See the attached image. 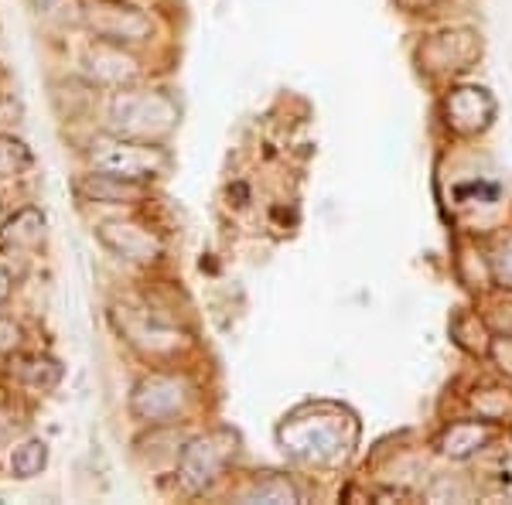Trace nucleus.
<instances>
[{
	"mask_svg": "<svg viewBox=\"0 0 512 505\" xmlns=\"http://www.w3.org/2000/svg\"><path fill=\"white\" fill-rule=\"evenodd\" d=\"M492 270H495V280H499L502 287H512V236L499 246V250H495Z\"/></svg>",
	"mask_w": 512,
	"mask_h": 505,
	"instance_id": "obj_17",
	"label": "nucleus"
},
{
	"mask_svg": "<svg viewBox=\"0 0 512 505\" xmlns=\"http://www.w3.org/2000/svg\"><path fill=\"white\" fill-rule=\"evenodd\" d=\"M11 366H18V379L35 393H48V389L62 383V366L55 359H48V355H21Z\"/></svg>",
	"mask_w": 512,
	"mask_h": 505,
	"instance_id": "obj_13",
	"label": "nucleus"
},
{
	"mask_svg": "<svg viewBox=\"0 0 512 505\" xmlns=\"http://www.w3.org/2000/svg\"><path fill=\"white\" fill-rule=\"evenodd\" d=\"M7 297H11V273L0 267V304H4Z\"/></svg>",
	"mask_w": 512,
	"mask_h": 505,
	"instance_id": "obj_19",
	"label": "nucleus"
},
{
	"mask_svg": "<svg viewBox=\"0 0 512 505\" xmlns=\"http://www.w3.org/2000/svg\"><path fill=\"white\" fill-rule=\"evenodd\" d=\"M284 451H291L301 461H328L342 451V434H338L335 420H291L280 430Z\"/></svg>",
	"mask_w": 512,
	"mask_h": 505,
	"instance_id": "obj_6",
	"label": "nucleus"
},
{
	"mask_svg": "<svg viewBox=\"0 0 512 505\" xmlns=\"http://www.w3.org/2000/svg\"><path fill=\"white\" fill-rule=\"evenodd\" d=\"M76 192L86 202H103V205H134L147 195L144 181H130L110 171H93V175H82L76 181Z\"/></svg>",
	"mask_w": 512,
	"mask_h": 505,
	"instance_id": "obj_10",
	"label": "nucleus"
},
{
	"mask_svg": "<svg viewBox=\"0 0 512 505\" xmlns=\"http://www.w3.org/2000/svg\"><path fill=\"white\" fill-rule=\"evenodd\" d=\"M24 168H31V151L28 144L11 134H0V178H14Z\"/></svg>",
	"mask_w": 512,
	"mask_h": 505,
	"instance_id": "obj_15",
	"label": "nucleus"
},
{
	"mask_svg": "<svg viewBox=\"0 0 512 505\" xmlns=\"http://www.w3.org/2000/svg\"><path fill=\"white\" fill-rule=\"evenodd\" d=\"M192 403V389L185 379L178 376H144L130 393V413L144 424H164V420H175L178 413H185V407Z\"/></svg>",
	"mask_w": 512,
	"mask_h": 505,
	"instance_id": "obj_5",
	"label": "nucleus"
},
{
	"mask_svg": "<svg viewBox=\"0 0 512 505\" xmlns=\"http://www.w3.org/2000/svg\"><path fill=\"white\" fill-rule=\"evenodd\" d=\"M82 69L96 86L110 89H123L127 82L137 79V62L123 52V45H113V41H96L86 52V59H82Z\"/></svg>",
	"mask_w": 512,
	"mask_h": 505,
	"instance_id": "obj_7",
	"label": "nucleus"
},
{
	"mask_svg": "<svg viewBox=\"0 0 512 505\" xmlns=\"http://www.w3.org/2000/svg\"><path fill=\"white\" fill-rule=\"evenodd\" d=\"M89 161L96 171H110V175L130 178V181H151L161 178L171 168V154L164 147L151 144V140H134L120 134L96 137L89 147Z\"/></svg>",
	"mask_w": 512,
	"mask_h": 505,
	"instance_id": "obj_1",
	"label": "nucleus"
},
{
	"mask_svg": "<svg viewBox=\"0 0 512 505\" xmlns=\"http://www.w3.org/2000/svg\"><path fill=\"white\" fill-rule=\"evenodd\" d=\"M492 117H495V99L485 93V89L465 86V89H454L448 96V123L458 134L485 130Z\"/></svg>",
	"mask_w": 512,
	"mask_h": 505,
	"instance_id": "obj_9",
	"label": "nucleus"
},
{
	"mask_svg": "<svg viewBox=\"0 0 512 505\" xmlns=\"http://www.w3.org/2000/svg\"><path fill=\"white\" fill-rule=\"evenodd\" d=\"M246 502H297V492L287 478L267 475L246 492Z\"/></svg>",
	"mask_w": 512,
	"mask_h": 505,
	"instance_id": "obj_16",
	"label": "nucleus"
},
{
	"mask_svg": "<svg viewBox=\"0 0 512 505\" xmlns=\"http://www.w3.org/2000/svg\"><path fill=\"white\" fill-rule=\"evenodd\" d=\"M495 430L478 424V420H461V424L448 427V434L441 437V451L448 454V458H468V454L482 451L485 444L492 441Z\"/></svg>",
	"mask_w": 512,
	"mask_h": 505,
	"instance_id": "obj_11",
	"label": "nucleus"
},
{
	"mask_svg": "<svg viewBox=\"0 0 512 505\" xmlns=\"http://www.w3.org/2000/svg\"><path fill=\"white\" fill-rule=\"evenodd\" d=\"M21 345V328L14 325V321H7V318H0V355H7V352H14Z\"/></svg>",
	"mask_w": 512,
	"mask_h": 505,
	"instance_id": "obj_18",
	"label": "nucleus"
},
{
	"mask_svg": "<svg viewBox=\"0 0 512 505\" xmlns=\"http://www.w3.org/2000/svg\"><path fill=\"white\" fill-rule=\"evenodd\" d=\"M79 4H82V21L96 35V41L137 45V41L151 38L154 31L151 18L144 11H137L134 4H123V0H79Z\"/></svg>",
	"mask_w": 512,
	"mask_h": 505,
	"instance_id": "obj_3",
	"label": "nucleus"
},
{
	"mask_svg": "<svg viewBox=\"0 0 512 505\" xmlns=\"http://www.w3.org/2000/svg\"><path fill=\"white\" fill-rule=\"evenodd\" d=\"M41 236H45V215L38 209L14 212L11 219L4 222V229H0V243L14 246V250H21V246H38Z\"/></svg>",
	"mask_w": 512,
	"mask_h": 505,
	"instance_id": "obj_12",
	"label": "nucleus"
},
{
	"mask_svg": "<svg viewBox=\"0 0 512 505\" xmlns=\"http://www.w3.org/2000/svg\"><path fill=\"white\" fill-rule=\"evenodd\" d=\"M236 451V437L229 430H212L195 441L185 444L178 458V482L185 485V492H205L219 478V471L226 468V461Z\"/></svg>",
	"mask_w": 512,
	"mask_h": 505,
	"instance_id": "obj_4",
	"label": "nucleus"
},
{
	"mask_svg": "<svg viewBox=\"0 0 512 505\" xmlns=\"http://www.w3.org/2000/svg\"><path fill=\"white\" fill-rule=\"evenodd\" d=\"M178 123V103L168 93H117L110 106V130L134 140H158Z\"/></svg>",
	"mask_w": 512,
	"mask_h": 505,
	"instance_id": "obj_2",
	"label": "nucleus"
},
{
	"mask_svg": "<svg viewBox=\"0 0 512 505\" xmlns=\"http://www.w3.org/2000/svg\"><path fill=\"white\" fill-rule=\"evenodd\" d=\"M99 243L110 253H117L120 260L130 263H154L161 256V243L147 229L134 226V222H103L96 229Z\"/></svg>",
	"mask_w": 512,
	"mask_h": 505,
	"instance_id": "obj_8",
	"label": "nucleus"
},
{
	"mask_svg": "<svg viewBox=\"0 0 512 505\" xmlns=\"http://www.w3.org/2000/svg\"><path fill=\"white\" fill-rule=\"evenodd\" d=\"M48 465V444L45 441H24L11 451V475L28 482V478L41 475Z\"/></svg>",
	"mask_w": 512,
	"mask_h": 505,
	"instance_id": "obj_14",
	"label": "nucleus"
}]
</instances>
